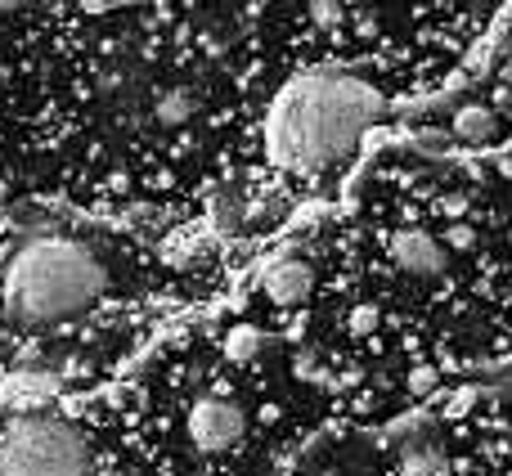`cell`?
<instances>
[{
    "instance_id": "obj_2",
    "label": "cell",
    "mask_w": 512,
    "mask_h": 476,
    "mask_svg": "<svg viewBox=\"0 0 512 476\" xmlns=\"http://www.w3.org/2000/svg\"><path fill=\"white\" fill-rule=\"evenodd\" d=\"M104 288V265L68 234H36L5 270V310L18 324H54L86 310Z\"/></svg>"
},
{
    "instance_id": "obj_10",
    "label": "cell",
    "mask_w": 512,
    "mask_h": 476,
    "mask_svg": "<svg viewBox=\"0 0 512 476\" xmlns=\"http://www.w3.org/2000/svg\"><path fill=\"white\" fill-rule=\"evenodd\" d=\"M256 351H261V333H256V328H234V333L225 337V355H230L234 364H248Z\"/></svg>"
},
{
    "instance_id": "obj_6",
    "label": "cell",
    "mask_w": 512,
    "mask_h": 476,
    "mask_svg": "<svg viewBox=\"0 0 512 476\" xmlns=\"http://www.w3.org/2000/svg\"><path fill=\"white\" fill-rule=\"evenodd\" d=\"M310 288H315V270L306 261H279L265 270V297L274 306H297L310 297Z\"/></svg>"
},
{
    "instance_id": "obj_8",
    "label": "cell",
    "mask_w": 512,
    "mask_h": 476,
    "mask_svg": "<svg viewBox=\"0 0 512 476\" xmlns=\"http://www.w3.org/2000/svg\"><path fill=\"white\" fill-rule=\"evenodd\" d=\"M400 468H405V476H445L450 472V463H445V454L436 450V445H409L405 459H400Z\"/></svg>"
},
{
    "instance_id": "obj_13",
    "label": "cell",
    "mask_w": 512,
    "mask_h": 476,
    "mask_svg": "<svg viewBox=\"0 0 512 476\" xmlns=\"http://www.w3.org/2000/svg\"><path fill=\"white\" fill-rule=\"evenodd\" d=\"M378 310H373V306H360V310H351V328H355V333H369V328L373 324H378Z\"/></svg>"
},
{
    "instance_id": "obj_5",
    "label": "cell",
    "mask_w": 512,
    "mask_h": 476,
    "mask_svg": "<svg viewBox=\"0 0 512 476\" xmlns=\"http://www.w3.org/2000/svg\"><path fill=\"white\" fill-rule=\"evenodd\" d=\"M387 252L400 270L418 274V279H436V274H445V252L427 230H396L391 243H387Z\"/></svg>"
},
{
    "instance_id": "obj_4",
    "label": "cell",
    "mask_w": 512,
    "mask_h": 476,
    "mask_svg": "<svg viewBox=\"0 0 512 476\" xmlns=\"http://www.w3.org/2000/svg\"><path fill=\"white\" fill-rule=\"evenodd\" d=\"M189 436L203 454H225L243 441V409L234 400L207 396L189 409Z\"/></svg>"
},
{
    "instance_id": "obj_3",
    "label": "cell",
    "mask_w": 512,
    "mask_h": 476,
    "mask_svg": "<svg viewBox=\"0 0 512 476\" xmlns=\"http://www.w3.org/2000/svg\"><path fill=\"white\" fill-rule=\"evenodd\" d=\"M0 476H90L86 436L59 414H14L0 427Z\"/></svg>"
},
{
    "instance_id": "obj_7",
    "label": "cell",
    "mask_w": 512,
    "mask_h": 476,
    "mask_svg": "<svg viewBox=\"0 0 512 476\" xmlns=\"http://www.w3.org/2000/svg\"><path fill=\"white\" fill-rule=\"evenodd\" d=\"M495 131H499V117L490 113V108H481V104H472V108H463V113H454V135H463V140H472V144L490 140Z\"/></svg>"
},
{
    "instance_id": "obj_11",
    "label": "cell",
    "mask_w": 512,
    "mask_h": 476,
    "mask_svg": "<svg viewBox=\"0 0 512 476\" xmlns=\"http://www.w3.org/2000/svg\"><path fill=\"white\" fill-rule=\"evenodd\" d=\"M445 243L454 247V252H468L472 243H477V234H472V225H463V221H454L450 225V234H445Z\"/></svg>"
},
{
    "instance_id": "obj_14",
    "label": "cell",
    "mask_w": 512,
    "mask_h": 476,
    "mask_svg": "<svg viewBox=\"0 0 512 476\" xmlns=\"http://www.w3.org/2000/svg\"><path fill=\"white\" fill-rule=\"evenodd\" d=\"M409 387H414V391H432L436 387V369H427V364H423V369H414V373H409Z\"/></svg>"
},
{
    "instance_id": "obj_12",
    "label": "cell",
    "mask_w": 512,
    "mask_h": 476,
    "mask_svg": "<svg viewBox=\"0 0 512 476\" xmlns=\"http://www.w3.org/2000/svg\"><path fill=\"white\" fill-rule=\"evenodd\" d=\"M342 18H346V9H337V5H310V23H319V27H333Z\"/></svg>"
},
{
    "instance_id": "obj_1",
    "label": "cell",
    "mask_w": 512,
    "mask_h": 476,
    "mask_svg": "<svg viewBox=\"0 0 512 476\" xmlns=\"http://www.w3.org/2000/svg\"><path fill=\"white\" fill-rule=\"evenodd\" d=\"M382 113V95L346 72H306L279 90L265 117V149L283 171H319L337 162Z\"/></svg>"
},
{
    "instance_id": "obj_9",
    "label": "cell",
    "mask_w": 512,
    "mask_h": 476,
    "mask_svg": "<svg viewBox=\"0 0 512 476\" xmlns=\"http://www.w3.org/2000/svg\"><path fill=\"white\" fill-rule=\"evenodd\" d=\"M194 117V90H167L158 99V122L162 126H180Z\"/></svg>"
}]
</instances>
